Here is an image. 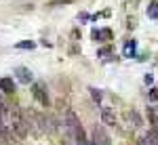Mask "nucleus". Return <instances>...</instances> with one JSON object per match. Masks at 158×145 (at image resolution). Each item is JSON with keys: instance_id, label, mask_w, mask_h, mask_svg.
Wrapping results in <instances>:
<instances>
[{"instance_id": "obj_1", "label": "nucleus", "mask_w": 158, "mask_h": 145, "mask_svg": "<svg viewBox=\"0 0 158 145\" xmlns=\"http://www.w3.org/2000/svg\"><path fill=\"white\" fill-rule=\"evenodd\" d=\"M9 126L15 131V135H17L19 139H23L25 135H27V122L21 118V111L17 107L9 109Z\"/></svg>"}, {"instance_id": "obj_2", "label": "nucleus", "mask_w": 158, "mask_h": 145, "mask_svg": "<svg viewBox=\"0 0 158 145\" xmlns=\"http://www.w3.org/2000/svg\"><path fill=\"white\" fill-rule=\"evenodd\" d=\"M34 97H36V101L40 105H49V95H47V91H44V84L42 82H36L34 84Z\"/></svg>"}, {"instance_id": "obj_3", "label": "nucleus", "mask_w": 158, "mask_h": 145, "mask_svg": "<svg viewBox=\"0 0 158 145\" xmlns=\"http://www.w3.org/2000/svg\"><path fill=\"white\" fill-rule=\"evenodd\" d=\"M15 76H17V80H19L21 84H30V82H32V72H30L27 67H17V70H15Z\"/></svg>"}, {"instance_id": "obj_4", "label": "nucleus", "mask_w": 158, "mask_h": 145, "mask_svg": "<svg viewBox=\"0 0 158 145\" xmlns=\"http://www.w3.org/2000/svg\"><path fill=\"white\" fill-rule=\"evenodd\" d=\"M101 120H103V124H108V126H116V116L108 107H101Z\"/></svg>"}, {"instance_id": "obj_5", "label": "nucleus", "mask_w": 158, "mask_h": 145, "mask_svg": "<svg viewBox=\"0 0 158 145\" xmlns=\"http://www.w3.org/2000/svg\"><path fill=\"white\" fill-rule=\"evenodd\" d=\"M0 91L2 93H15V80L13 78H0Z\"/></svg>"}, {"instance_id": "obj_6", "label": "nucleus", "mask_w": 158, "mask_h": 145, "mask_svg": "<svg viewBox=\"0 0 158 145\" xmlns=\"http://www.w3.org/2000/svg\"><path fill=\"white\" fill-rule=\"evenodd\" d=\"M135 50H137V42L135 40H127L124 42V57H135Z\"/></svg>"}, {"instance_id": "obj_7", "label": "nucleus", "mask_w": 158, "mask_h": 145, "mask_svg": "<svg viewBox=\"0 0 158 145\" xmlns=\"http://www.w3.org/2000/svg\"><path fill=\"white\" fill-rule=\"evenodd\" d=\"M146 11H148V17L150 19H158V2H150Z\"/></svg>"}, {"instance_id": "obj_8", "label": "nucleus", "mask_w": 158, "mask_h": 145, "mask_svg": "<svg viewBox=\"0 0 158 145\" xmlns=\"http://www.w3.org/2000/svg\"><path fill=\"white\" fill-rule=\"evenodd\" d=\"M89 91H91V97H93V101H95V103H101V99H103V93H101L99 88H95V86H91Z\"/></svg>"}, {"instance_id": "obj_9", "label": "nucleus", "mask_w": 158, "mask_h": 145, "mask_svg": "<svg viewBox=\"0 0 158 145\" xmlns=\"http://www.w3.org/2000/svg\"><path fill=\"white\" fill-rule=\"evenodd\" d=\"M131 118H133V126H141V124H143L137 111H131V114H129V120H131Z\"/></svg>"}, {"instance_id": "obj_10", "label": "nucleus", "mask_w": 158, "mask_h": 145, "mask_svg": "<svg viewBox=\"0 0 158 145\" xmlns=\"http://www.w3.org/2000/svg\"><path fill=\"white\" fill-rule=\"evenodd\" d=\"M36 46V42H32V40H27V42H19L17 48H34Z\"/></svg>"}, {"instance_id": "obj_11", "label": "nucleus", "mask_w": 158, "mask_h": 145, "mask_svg": "<svg viewBox=\"0 0 158 145\" xmlns=\"http://www.w3.org/2000/svg\"><path fill=\"white\" fill-rule=\"evenodd\" d=\"M150 101H158V88H150Z\"/></svg>"}, {"instance_id": "obj_12", "label": "nucleus", "mask_w": 158, "mask_h": 145, "mask_svg": "<svg viewBox=\"0 0 158 145\" xmlns=\"http://www.w3.org/2000/svg\"><path fill=\"white\" fill-rule=\"evenodd\" d=\"M93 40H97V42H101V30H93Z\"/></svg>"}, {"instance_id": "obj_13", "label": "nucleus", "mask_w": 158, "mask_h": 145, "mask_svg": "<svg viewBox=\"0 0 158 145\" xmlns=\"http://www.w3.org/2000/svg\"><path fill=\"white\" fill-rule=\"evenodd\" d=\"M112 38V32L110 30H101V40H110Z\"/></svg>"}, {"instance_id": "obj_14", "label": "nucleus", "mask_w": 158, "mask_h": 145, "mask_svg": "<svg viewBox=\"0 0 158 145\" xmlns=\"http://www.w3.org/2000/svg\"><path fill=\"white\" fill-rule=\"evenodd\" d=\"M137 145H150V139H148V135H146V137H139Z\"/></svg>"}, {"instance_id": "obj_15", "label": "nucleus", "mask_w": 158, "mask_h": 145, "mask_svg": "<svg viewBox=\"0 0 158 145\" xmlns=\"http://www.w3.org/2000/svg\"><path fill=\"white\" fill-rule=\"evenodd\" d=\"M143 82H146V84H152V82H154V78H152V74H146V78H143Z\"/></svg>"}, {"instance_id": "obj_16", "label": "nucleus", "mask_w": 158, "mask_h": 145, "mask_svg": "<svg viewBox=\"0 0 158 145\" xmlns=\"http://www.w3.org/2000/svg\"><path fill=\"white\" fill-rule=\"evenodd\" d=\"M86 19H91L86 13H80V15H78V21H86Z\"/></svg>"}, {"instance_id": "obj_17", "label": "nucleus", "mask_w": 158, "mask_h": 145, "mask_svg": "<svg viewBox=\"0 0 158 145\" xmlns=\"http://www.w3.org/2000/svg\"><path fill=\"white\" fill-rule=\"evenodd\" d=\"M0 99H2V91H0Z\"/></svg>"}, {"instance_id": "obj_18", "label": "nucleus", "mask_w": 158, "mask_h": 145, "mask_svg": "<svg viewBox=\"0 0 158 145\" xmlns=\"http://www.w3.org/2000/svg\"><path fill=\"white\" fill-rule=\"evenodd\" d=\"M0 139H2V135H0Z\"/></svg>"}]
</instances>
